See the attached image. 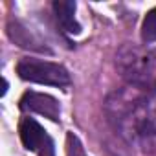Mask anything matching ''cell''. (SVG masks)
<instances>
[{
  "instance_id": "obj_7",
  "label": "cell",
  "mask_w": 156,
  "mask_h": 156,
  "mask_svg": "<svg viewBox=\"0 0 156 156\" xmlns=\"http://www.w3.org/2000/svg\"><path fill=\"white\" fill-rule=\"evenodd\" d=\"M154 114H156V112H154Z\"/></svg>"
},
{
  "instance_id": "obj_5",
  "label": "cell",
  "mask_w": 156,
  "mask_h": 156,
  "mask_svg": "<svg viewBox=\"0 0 156 156\" xmlns=\"http://www.w3.org/2000/svg\"><path fill=\"white\" fill-rule=\"evenodd\" d=\"M53 11H55V19L59 22V26L66 33L77 35L81 31L79 22L75 20V2H72V0H55Z\"/></svg>"
},
{
  "instance_id": "obj_3",
  "label": "cell",
  "mask_w": 156,
  "mask_h": 156,
  "mask_svg": "<svg viewBox=\"0 0 156 156\" xmlns=\"http://www.w3.org/2000/svg\"><path fill=\"white\" fill-rule=\"evenodd\" d=\"M22 145L28 151H37L39 156H55L53 141L46 134V130L31 118H24L19 127Z\"/></svg>"
},
{
  "instance_id": "obj_2",
  "label": "cell",
  "mask_w": 156,
  "mask_h": 156,
  "mask_svg": "<svg viewBox=\"0 0 156 156\" xmlns=\"http://www.w3.org/2000/svg\"><path fill=\"white\" fill-rule=\"evenodd\" d=\"M17 73L20 79L39 85H51V87H68L70 73L64 66L42 59H20L17 64Z\"/></svg>"
},
{
  "instance_id": "obj_4",
  "label": "cell",
  "mask_w": 156,
  "mask_h": 156,
  "mask_svg": "<svg viewBox=\"0 0 156 156\" xmlns=\"http://www.w3.org/2000/svg\"><path fill=\"white\" fill-rule=\"evenodd\" d=\"M20 108L37 112L51 121H59V116H61L57 99H53L48 94H39V92H26L20 99Z\"/></svg>"
},
{
  "instance_id": "obj_1",
  "label": "cell",
  "mask_w": 156,
  "mask_h": 156,
  "mask_svg": "<svg viewBox=\"0 0 156 156\" xmlns=\"http://www.w3.org/2000/svg\"><path fill=\"white\" fill-rule=\"evenodd\" d=\"M116 68L130 87L156 94V48L127 44L116 53Z\"/></svg>"
},
{
  "instance_id": "obj_6",
  "label": "cell",
  "mask_w": 156,
  "mask_h": 156,
  "mask_svg": "<svg viewBox=\"0 0 156 156\" xmlns=\"http://www.w3.org/2000/svg\"><path fill=\"white\" fill-rule=\"evenodd\" d=\"M141 41L151 44V42H156V8H152L145 19H143V24H141Z\"/></svg>"
}]
</instances>
